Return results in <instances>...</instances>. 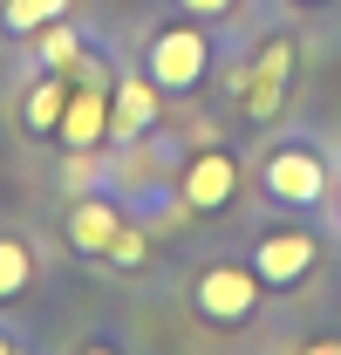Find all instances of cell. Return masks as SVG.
<instances>
[{
  "mask_svg": "<svg viewBox=\"0 0 341 355\" xmlns=\"http://www.w3.org/2000/svg\"><path fill=\"white\" fill-rule=\"evenodd\" d=\"M287 83H294V42H266L253 69H239V76H232V89L246 96V116H253V123L280 116V103H287Z\"/></svg>",
  "mask_w": 341,
  "mask_h": 355,
  "instance_id": "cell-1",
  "label": "cell"
},
{
  "mask_svg": "<svg viewBox=\"0 0 341 355\" xmlns=\"http://www.w3.org/2000/svg\"><path fill=\"white\" fill-rule=\"evenodd\" d=\"M184 205L191 212H225L232 205V191H239V164L225 157V150H198L191 164H184Z\"/></svg>",
  "mask_w": 341,
  "mask_h": 355,
  "instance_id": "cell-5",
  "label": "cell"
},
{
  "mask_svg": "<svg viewBox=\"0 0 341 355\" xmlns=\"http://www.w3.org/2000/svg\"><path fill=\"white\" fill-rule=\"evenodd\" d=\"M157 123V83L143 76V83H123L116 96H110V130L116 137H137Z\"/></svg>",
  "mask_w": 341,
  "mask_h": 355,
  "instance_id": "cell-8",
  "label": "cell"
},
{
  "mask_svg": "<svg viewBox=\"0 0 341 355\" xmlns=\"http://www.w3.org/2000/svg\"><path fill=\"white\" fill-rule=\"evenodd\" d=\"M62 110H69L62 83H42L35 96H28V123H35V130H62Z\"/></svg>",
  "mask_w": 341,
  "mask_h": 355,
  "instance_id": "cell-10",
  "label": "cell"
},
{
  "mask_svg": "<svg viewBox=\"0 0 341 355\" xmlns=\"http://www.w3.org/2000/svg\"><path fill=\"white\" fill-rule=\"evenodd\" d=\"M110 260H116V266H137V260H143V232H130V225H123L116 246H110Z\"/></svg>",
  "mask_w": 341,
  "mask_h": 355,
  "instance_id": "cell-14",
  "label": "cell"
},
{
  "mask_svg": "<svg viewBox=\"0 0 341 355\" xmlns=\"http://www.w3.org/2000/svg\"><path fill=\"white\" fill-rule=\"evenodd\" d=\"M21 287H28V246L0 239V301H7V294H21Z\"/></svg>",
  "mask_w": 341,
  "mask_h": 355,
  "instance_id": "cell-12",
  "label": "cell"
},
{
  "mask_svg": "<svg viewBox=\"0 0 341 355\" xmlns=\"http://www.w3.org/2000/svg\"><path fill=\"white\" fill-rule=\"evenodd\" d=\"M69 232H76V246H82V253H110V246H116V232H123V212H116V205H103V198H82Z\"/></svg>",
  "mask_w": 341,
  "mask_h": 355,
  "instance_id": "cell-9",
  "label": "cell"
},
{
  "mask_svg": "<svg viewBox=\"0 0 341 355\" xmlns=\"http://www.w3.org/2000/svg\"><path fill=\"white\" fill-rule=\"evenodd\" d=\"M253 266H259V287H294V280H307V266H314V232H266Z\"/></svg>",
  "mask_w": 341,
  "mask_h": 355,
  "instance_id": "cell-6",
  "label": "cell"
},
{
  "mask_svg": "<svg viewBox=\"0 0 341 355\" xmlns=\"http://www.w3.org/2000/svg\"><path fill=\"white\" fill-rule=\"evenodd\" d=\"M89 355H116V349H89Z\"/></svg>",
  "mask_w": 341,
  "mask_h": 355,
  "instance_id": "cell-17",
  "label": "cell"
},
{
  "mask_svg": "<svg viewBox=\"0 0 341 355\" xmlns=\"http://www.w3.org/2000/svg\"><path fill=\"white\" fill-rule=\"evenodd\" d=\"M205 62H212V48L198 28H164V35H150V83L157 89H191L205 76Z\"/></svg>",
  "mask_w": 341,
  "mask_h": 355,
  "instance_id": "cell-4",
  "label": "cell"
},
{
  "mask_svg": "<svg viewBox=\"0 0 341 355\" xmlns=\"http://www.w3.org/2000/svg\"><path fill=\"white\" fill-rule=\"evenodd\" d=\"M103 130H110V96L89 83V89H76V96H69V110H62V137H69L76 150H89Z\"/></svg>",
  "mask_w": 341,
  "mask_h": 355,
  "instance_id": "cell-7",
  "label": "cell"
},
{
  "mask_svg": "<svg viewBox=\"0 0 341 355\" xmlns=\"http://www.w3.org/2000/svg\"><path fill=\"white\" fill-rule=\"evenodd\" d=\"M191 301H198V314H205V321L239 328V321L253 314V301H259V273H253V266H205Z\"/></svg>",
  "mask_w": 341,
  "mask_h": 355,
  "instance_id": "cell-2",
  "label": "cell"
},
{
  "mask_svg": "<svg viewBox=\"0 0 341 355\" xmlns=\"http://www.w3.org/2000/svg\"><path fill=\"white\" fill-rule=\"evenodd\" d=\"M48 69H69V62H82V42H76V35H69V28H48Z\"/></svg>",
  "mask_w": 341,
  "mask_h": 355,
  "instance_id": "cell-13",
  "label": "cell"
},
{
  "mask_svg": "<svg viewBox=\"0 0 341 355\" xmlns=\"http://www.w3.org/2000/svg\"><path fill=\"white\" fill-rule=\"evenodd\" d=\"M0 355H7V342H0Z\"/></svg>",
  "mask_w": 341,
  "mask_h": 355,
  "instance_id": "cell-19",
  "label": "cell"
},
{
  "mask_svg": "<svg viewBox=\"0 0 341 355\" xmlns=\"http://www.w3.org/2000/svg\"><path fill=\"white\" fill-rule=\"evenodd\" d=\"M266 191H273L280 205H321V191H328V164H321V150H307V144L273 150V157H266Z\"/></svg>",
  "mask_w": 341,
  "mask_h": 355,
  "instance_id": "cell-3",
  "label": "cell"
},
{
  "mask_svg": "<svg viewBox=\"0 0 341 355\" xmlns=\"http://www.w3.org/2000/svg\"><path fill=\"white\" fill-rule=\"evenodd\" d=\"M300 355H341V342H314V349H300Z\"/></svg>",
  "mask_w": 341,
  "mask_h": 355,
  "instance_id": "cell-16",
  "label": "cell"
},
{
  "mask_svg": "<svg viewBox=\"0 0 341 355\" xmlns=\"http://www.w3.org/2000/svg\"><path fill=\"white\" fill-rule=\"evenodd\" d=\"M300 7H314V0H300Z\"/></svg>",
  "mask_w": 341,
  "mask_h": 355,
  "instance_id": "cell-18",
  "label": "cell"
},
{
  "mask_svg": "<svg viewBox=\"0 0 341 355\" xmlns=\"http://www.w3.org/2000/svg\"><path fill=\"white\" fill-rule=\"evenodd\" d=\"M184 7H191V14H225L232 0H184Z\"/></svg>",
  "mask_w": 341,
  "mask_h": 355,
  "instance_id": "cell-15",
  "label": "cell"
},
{
  "mask_svg": "<svg viewBox=\"0 0 341 355\" xmlns=\"http://www.w3.org/2000/svg\"><path fill=\"white\" fill-rule=\"evenodd\" d=\"M62 7H69V0H7V14H0V21L21 35V28H42V21H55Z\"/></svg>",
  "mask_w": 341,
  "mask_h": 355,
  "instance_id": "cell-11",
  "label": "cell"
}]
</instances>
